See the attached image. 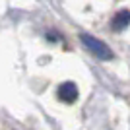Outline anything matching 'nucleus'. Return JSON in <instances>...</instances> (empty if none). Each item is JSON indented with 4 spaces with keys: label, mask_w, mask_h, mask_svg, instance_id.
I'll return each mask as SVG.
<instances>
[{
    "label": "nucleus",
    "mask_w": 130,
    "mask_h": 130,
    "mask_svg": "<svg viewBox=\"0 0 130 130\" xmlns=\"http://www.w3.org/2000/svg\"><path fill=\"white\" fill-rule=\"evenodd\" d=\"M80 41H82V45H84L93 56H97L99 60H113L115 58L113 51L109 49L101 39L93 37V35H89V33H80Z\"/></svg>",
    "instance_id": "obj_1"
},
{
    "label": "nucleus",
    "mask_w": 130,
    "mask_h": 130,
    "mask_svg": "<svg viewBox=\"0 0 130 130\" xmlns=\"http://www.w3.org/2000/svg\"><path fill=\"white\" fill-rule=\"evenodd\" d=\"M56 93H58V99L62 103H74L78 99V87H76V84H72V82L60 84Z\"/></svg>",
    "instance_id": "obj_2"
},
{
    "label": "nucleus",
    "mask_w": 130,
    "mask_h": 130,
    "mask_svg": "<svg viewBox=\"0 0 130 130\" xmlns=\"http://www.w3.org/2000/svg\"><path fill=\"white\" fill-rule=\"evenodd\" d=\"M128 23H130V10H120L115 14L111 25H113L115 31H122L124 27H128Z\"/></svg>",
    "instance_id": "obj_3"
},
{
    "label": "nucleus",
    "mask_w": 130,
    "mask_h": 130,
    "mask_svg": "<svg viewBox=\"0 0 130 130\" xmlns=\"http://www.w3.org/2000/svg\"><path fill=\"white\" fill-rule=\"evenodd\" d=\"M47 39H49V41H56L58 35H56V33H47Z\"/></svg>",
    "instance_id": "obj_4"
}]
</instances>
